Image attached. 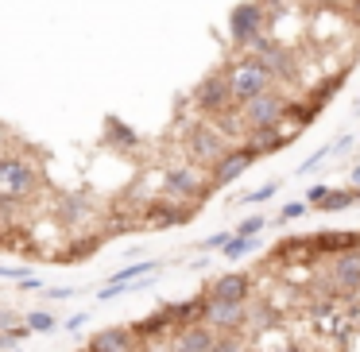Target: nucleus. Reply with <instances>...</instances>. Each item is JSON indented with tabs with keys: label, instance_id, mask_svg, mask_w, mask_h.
<instances>
[{
	"label": "nucleus",
	"instance_id": "nucleus-12",
	"mask_svg": "<svg viewBox=\"0 0 360 352\" xmlns=\"http://www.w3.org/2000/svg\"><path fill=\"white\" fill-rule=\"evenodd\" d=\"M86 348L89 352H140V341H136L132 325H109V329H97Z\"/></svg>",
	"mask_w": 360,
	"mask_h": 352
},
{
	"label": "nucleus",
	"instance_id": "nucleus-34",
	"mask_svg": "<svg viewBox=\"0 0 360 352\" xmlns=\"http://www.w3.org/2000/svg\"><path fill=\"white\" fill-rule=\"evenodd\" d=\"M352 143H356V140H352V136H341V140L333 143V155H345V151H349ZM333 155H329V159H333Z\"/></svg>",
	"mask_w": 360,
	"mask_h": 352
},
{
	"label": "nucleus",
	"instance_id": "nucleus-38",
	"mask_svg": "<svg viewBox=\"0 0 360 352\" xmlns=\"http://www.w3.org/2000/svg\"><path fill=\"white\" fill-rule=\"evenodd\" d=\"M12 352H24V348H12Z\"/></svg>",
	"mask_w": 360,
	"mask_h": 352
},
{
	"label": "nucleus",
	"instance_id": "nucleus-6",
	"mask_svg": "<svg viewBox=\"0 0 360 352\" xmlns=\"http://www.w3.org/2000/svg\"><path fill=\"white\" fill-rule=\"evenodd\" d=\"M248 55H252V58H259V63L267 66V74H271L275 82H295V78H298L295 51L275 47V43H267V39H256V43H252V51H248Z\"/></svg>",
	"mask_w": 360,
	"mask_h": 352
},
{
	"label": "nucleus",
	"instance_id": "nucleus-4",
	"mask_svg": "<svg viewBox=\"0 0 360 352\" xmlns=\"http://www.w3.org/2000/svg\"><path fill=\"white\" fill-rule=\"evenodd\" d=\"M264 27H267V12L259 0H240L229 12V35H233L236 51H252V43L264 39Z\"/></svg>",
	"mask_w": 360,
	"mask_h": 352
},
{
	"label": "nucleus",
	"instance_id": "nucleus-25",
	"mask_svg": "<svg viewBox=\"0 0 360 352\" xmlns=\"http://www.w3.org/2000/svg\"><path fill=\"white\" fill-rule=\"evenodd\" d=\"M229 240H233V233H217V236H205V240L198 244V248H202V252H225V248H229Z\"/></svg>",
	"mask_w": 360,
	"mask_h": 352
},
{
	"label": "nucleus",
	"instance_id": "nucleus-26",
	"mask_svg": "<svg viewBox=\"0 0 360 352\" xmlns=\"http://www.w3.org/2000/svg\"><path fill=\"white\" fill-rule=\"evenodd\" d=\"M275 190H279V182H267V186H259V190H252V194H244L240 205H248V202H267V197H275Z\"/></svg>",
	"mask_w": 360,
	"mask_h": 352
},
{
	"label": "nucleus",
	"instance_id": "nucleus-11",
	"mask_svg": "<svg viewBox=\"0 0 360 352\" xmlns=\"http://www.w3.org/2000/svg\"><path fill=\"white\" fill-rule=\"evenodd\" d=\"M194 105H198V112H205V117H221V112L233 105V93H229L225 74H213V78H205L202 86L194 89Z\"/></svg>",
	"mask_w": 360,
	"mask_h": 352
},
{
	"label": "nucleus",
	"instance_id": "nucleus-9",
	"mask_svg": "<svg viewBox=\"0 0 360 352\" xmlns=\"http://www.w3.org/2000/svg\"><path fill=\"white\" fill-rule=\"evenodd\" d=\"M163 190L174 197H182V202H198V197L210 194V186H205V178L198 174V167H171V171L163 174Z\"/></svg>",
	"mask_w": 360,
	"mask_h": 352
},
{
	"label": "nucleus",
	"instance_id": "nucleus-35",
	"mask_svg": "<svg viewBox=\"0 0 360 352\" xmlns=\"http://www.w3.org/2000/svg\"><path fill=\"white\" fill-rule=\"evenodd\" d=\"M349 178H352V190H360V163L352 167V174H349Z\"/></svg>",
	"mask_w": 360,
	"mask_h": 352
},
{
	"label": "nucleus",
	"instance_id": "nucleus-15",
	"mask_svg": "<svg viewBox=\"0 0 360 352\" xmlns=\"http://www.w3.org/2000/svg\"><path fill=\"white\" fill-rule=\"evenodd\" d=\"M314 252L321 256H345V252H360V233H318L314 236Z\"/></svg>",
	"mask_w": 360,
	"mask_h": 352
},
{
	"label": "nucleus",
	"instance_id": "nucleus-32",
	"mask_svg": "<svg viewBox=\"0 0 360 352\" xmlns=\"http://www.w3.org/2000/svg\"><path fill=\"white\" fill-rule=\"evenodd\" d=\"M326 194H329V186H310V190H306V205H310V202H326Z\"/></svg>",
	"mask_w": 360,
	"mask_h": 352
},
{
	"label": "nucleus",
	"instance_id": "nucleus-18",
	"mask_svg": "<svg viewBox=\"0 0 360 352\" xmlns=\"http://www.w3.org/2000/svg\"><path fill=\"white\" fill-rule=\"evenodd\" d=\"M271 325H275V310H271L267 302H259V298H252L244 329H252V333H264V329H271Z\"/></svg>",
	"mask_w": 360,
	"mask_h": 352
},
{
	"label": "nucleus",
	"instance_id": "nucleus-14",
	"mask_svg": "<svg viewBox=\"0 0 360 352\" xmlns=\"http://www.w3.org/2000/svg\"><path fill=\"white\" fill-rule=\"evenodd\" d=\"M217 333L210 325H190L179 329V337H171V352H213Z\"/></svg>",
	"mask_w": 360,
	"mask_h": 352
},
{
	"label": "nucleus",
	"instance_id": "nucleus-13",
	"mask_svg": "<svg viewBox=\"0 0 360 352\" xmlns=\"http://www.w3.org/2000/svg\"><path fill=\"white\" fill-rule=\"evenodd\" d=\"M329 279H333V290H341V294H356L360 290V252H345V256H337L333 267H329Z\"/></svg>",
	"mask_w": 360,
	"mask_h": 352
},
{
	"label": "nucleus",
	"instance_id": "nucleus-22",
	"mask_svg": "<svg viewBox=\"0 0 360 352\" xmlns=\"http://www.w3.org/2000/svg\"><path fill=\"white\" fill-rule=\"evenodd\" d=\"M256 248H259V236H233L229 248H225V259H240V256H248V252H256Z\"/></svg>",
	"mask_w": 360,
	"mask_h": 352
},
{
	"label": "nucleus",
	"instance_id": "nucleus-40",
	"mask_svg": "<svg viewBox=\"0 0 360 352\" xmlns=\"http://www.w3.org/2000/svg\"><path fill=\"white\" fill-rule=\"evenodd\" d=\"M82 352H89V348H82Z\"/></svg>",
	"mask_w": 360,
	"mask_h": 352
},
{
	"label": "nucleus",
	"instance_id": "nucleus-33",
	"mask_svg": "<svg viewBox=\"0 0 360 352\" xmlns=\"http://www.w3.org/2000/svg\"><path fill=\"white\" fill-rule=\"evenodd\" d=\"M74 294H78L74 287H51V290H47V298H55V302H63V298H74Z\"/></svg>",
	"mask_w": 360,
	"mask_h": 352
},
{
	"label": "nucleus",
	"instance_id": "nucleus-37",
	"mask_svg": "<svg viewBox=\"0 0 360 352\" xmlns=\"http://www.w3.org/2000/svg\"><path fill=\"white\" fill-rule=\"evenodd\" d=\"M356 112H360V97H356Z\"/></svg>",
	"mask_w": 360,
	"mask_h": 352
},
{
	"label": "nucleus",
	"instance_id": "nucleus-5",
	"mask_svg": "<svg viewBox=\"0 0 360 352\" xmlns=\"http://www.w3.org/2000/svg\"><path fill=\"white\" fill-rule=\"evenodd\" d=\"M244 321H248V302H213V298H205L202 325H210L217 337H236V329H244Z\"/></svg>",
	"mask_w": 360,
	"mask_h": 352
},
{
	"label": "nucleus",
	"instance_id": "nucleus-17",
	"mask_svg": "<svg viewBox=\"0 0 360 352\" xmlns=\"http://www.w3.org/2000/svg\"><path fill=\"white\" fill-rule=\"evenodd\" d=\"M290 140V132H283V128H267V132H252V148L259 151V155H275V151H283Z\"/></svg>",
	"mask_w": 360,
	"mask_h": 352
},
{
	"label": "nucleus",
	"instance_id": "nucleus-1",
	"mask_svg": "<svg viewBox=\"0 0 360 352\" xmlns=\"http://www.w3.org/2000/svg\"><path fill=\"white\" fill-rule=\"evenodd\" d=\"M225 82H229V93H233L236 109H240V105H248V101H256V97L267 93V89H275V78L267 74V66L259 63V58H252V55L236 58V63L229 66Z\"/></svg>",
	"mask_w": 360,
	"mask_h": 352
},
{
	"label": "nucleus",
	"instance_id": "nucleus-2",
	"mask_svg": "<svg viewBox=\"0 0 360 352\" xmlns=\"http://www.w3.org/2000/svg\"><path fill=\"white\" fill-rule=\"evenodd\" d=\"M39 186V167L24 155H0V202H24Z\"/></svg>",
	"mask_w": 360,
	"mask_h": 352
},
{
	"label": "nucleus",
	"instance_id": "nucleus-21",
	"mask_svg": "<svg viewBox=\"0 0 360 352\" xmlns=\"http://www.w3.org/2000/svg\"><path fill=\"white\" fill-rule=\"evenodd\" d=\"M151 225H182V221L190 217V213H182V209H171V205H151Z\"/></svg>",
	"mask_w": 360,
	"mask_h": 352
},
{
	"label": "nucleus",
	"instance_id": "nucleus-3",
	"mask_svg": "<svg viewBox=\"0 0 360 352\" xmlns=\"http://www.w3.org/2000/svg\"><path fill=\"white\" fill-rule=\"evenodd\" d=\"M287 97L279 93V89H267V93H259L256 101L240 105V120L248 132H267V128H283V120H287Z\"/></svg>",
	"mask_w": 360,
	"mask_h": 352
},
{
	"label": "nucleus",
	"instance_id": "nucleus-10",
	"mask_svg": "<svg viewBox=\"0 0 360 352\" xmlns=\"http://www.w3.org/2000/svg\"><path fill=\"white\" fill-rule=\"evenodd\" d=\"M205 298L213 302H252V279L244 271H229V275H213Z\"/></svg>",
	"mask_w": 360,
	"mask_h": 352
},
{
	"label": "nucleus",
	"instance_id": "nucleus-20",
	"mask_svg": "<svg viewBox=\"0 0 360 352\" xmlns=\"http://www.w3.org/2000/svg\"><path fill=\"white\" fill-rule=\"evenodd\" d=\"M352 205H356V190H337V186H329L326 202H321L318 209H326V213H345V209H352Z\"/></svg>",
	"mask_w": 360,
	"mask_h": 352
},
{
	"label": "nucleus",
	"instance_id": "nucleus-24",
	"mask_svg": "<svg viewBox=\"0 0 360 352\" xmlns=\"http://www.w3.org/2000/svg\"><path fill=\"white\" fill-rule=\"evenodd\" d=\"M267 228V217H244L240 225H236V236H256Z\"/></svg>",
	"mask_w": 360,
	"mask_h": 352
},
{
	"label": "nucleus",
	"instance_id": "nucleus-7",
	"mask_svg": "<svg viewBox=\"0 0 360 352\" xmlns=\"http://www.w3.org/2000/svg\"><path fill=\"white\" fill-rule=\"evenodd\" d=\"M186 151H190L194 163H213V167H217L221 159H225L229 148H225V136H221L213 124H198L194 132L186 136Z\"/></svg>",
	"mask_w": 360,
	"mask_h": 352
},
{
	"label": "nucleus",
	"instance_id": "nucleus-31",
	"mask_svg": "<svg viewBox=\"0 0 360 352\" xmlns=\"http://www.w3.org/2000/svg\"><path fill=\"white\" fill-rule=\"evenodd\" d=\"M16 325H20V313H12V310L0 306V333H8V329H16Z\"/></svg>",
	"mask_w": 360,
	"mask_h": 352
},
{
	"label": "nucleus",
	"instance_id": "nucleus-23",
	"mask_svg": "<svg viewBox=\"0 0 360 352\" xmlns=\"http://www.w3.org/2000/svg\"><path fill=\"white\" fill-rule=\"evenodd\" d=\"M58 217H63L66 225H74L78 217H86V202H82V197H70V202H63V205H58Z\"/></svg>",
	"mask_w": 360,
	"mask_h": 352
},
{
	"label": "nucleus",
	"instance_id": "nucleus-16",
	"mask_svg": "<svg viewBox=\"0 0 360 352\" xmlns=\"http://www.w3.org/2000/svg\"><path fill=\"white\" fill-rule=\"evenodd\" d=\"M105 143L117 151H136V143H140V136H136V128H128L124 120L109 117L105 120Z\"/></svg>",
	"mask_w": 360,
	"mask_h": 352
},
{
	"label": "nucleus",
	"instance_id": "nucleus-8",
	"mask_svg": "<svg viewBox=\"0 0 360 352\" xmlns=\"http://www.w3.org/2000/svg\"><path fill=\"white\" fill-rule=\"evenodd\" d=\"M259 159V151L252 148V143H236V148L225 151V159H221L217 167H213V186H229V182L244 178L248 174V167Z\"/></svg>",
	"mask_w": 360,
	"mask_h": 352
},
{
	"label": "nucleus",
	"instance_id": "nucleus-28",
	"mask_svg": "<svg viewBox=\"0 0 360 352\" xmlns=\"http://www.w3.org/2000/svg\"><path fill=\"white\" fill-rule=\"evenodd\" d=\"M0 279H16V282H24V279H32V267H4V263H0Z\"/></svg>",
	"mask_w": 360,
	"mask_h": 352
},
{
	"label": "nucleus",
	"instance_id": "nucleus-39",
	"mask_svg": "<svg viewBox=\"0 0 360 352\" xmlns=\"http://www.w3.org/2000/svg\"><path fill=\"white\" fill-rule=\"evenodd\" d=\"M287 352H298V348H287Z\"/></svg>",
	"mask_w": 360,
	"mask_h": 352
},
{
	"label": "nucleus",
	"instance_id": "nucleus-27",
	"mask_svg": "<svg viewBox=\"0 0 360 352\" xmlns=\"http://www.w3.org/2000/svg\"><path fill=\"white\" fill-rule=\"evenodd\" d=\"M86 325H89V313H86V310H82V313H70V318L63 321V329H66V333H82Z\"/></svg>",
	"mask_w": 360,
	"mask_h": 352
},
{
	"label": "nucleus",
	"instance_id": "nucleus-29",
	"mask_svg": "<svg viewBox=\"0 0 360 352\" xmlns=\"http://www.w3.org/2000/svg\"><path fill=\"white\" fill-rule=\"evenodd\" d=\"M213 352H248V348H244V344L236 341V337H217V344H213Z\"/></svg>",
	"mask_w": 360,
	"mask_h": 352
},
{
	"label": "nucleus",
	"instance_id": "nucleus-30",
	"mask_svg": "<svg viewBox=\"0 0 360 352\" xmlns=\"http://www.w3.org/2000/svg\"><path fill=\"white\" fill-rule=\"evenodd\" d=\"M306 209H310V205H306V202H290V205H283L279 221H295V217H302Z\"/></svg>",
	"mask_w": 360,
	"mask_h": 352
},
{
	"label": "nucleus",
	"instance_id": "nucleus-19",
	"mask_svg": "<svg viewBox=\"0 0 360 352\" xmlns=\"http://www.w3.org/2000/svg\"><path fill=\"white\" fill-rule=\"evenodd\" d=\"M24 325L32 329V333H58V329H63V321H58L51 310H27L24 313Z\"/></svg>",
	"mask_w": 360,
	"mask_h": 352
},
{
	"label": "nucleus",
	"instance_id": "nucleus-36",
	"mask_svg": "<svg viewBox=\"0 0 360 352\" xmlns=\"http://www.w3.org/2000/svg\"><path fill=\"white\" fill-rule=\"evenodd\" d=\"M356 205H360V190H356Z\"/></svg>",
	"mask_w": 360,
	"mask_h": 352
}]
</instances>
